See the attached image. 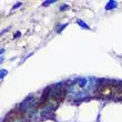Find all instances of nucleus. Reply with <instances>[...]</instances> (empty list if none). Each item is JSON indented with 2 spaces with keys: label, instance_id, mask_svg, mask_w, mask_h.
<instances>
[{
  "label": "nucleus",
  "instance_id": "nucleus-1",
  "mask_svg": "<svg viewBox=\"0 0 122 122\" xmlns=\"http://www.w3.org/2000/svg\"><path fill=\"white\" fill-rule=\"evenodd\" d=\"M119 86L117 84H113V83H103V84H100V87L98 88L97 90V94L102 98H108V97H117L118 93H119L120 90Z\"/></svg>",
  "mask_w": 122,
  "mask_h": 122
}]
</instances>
